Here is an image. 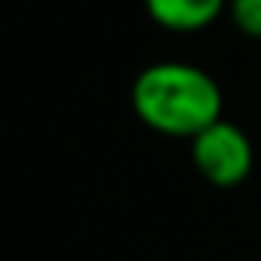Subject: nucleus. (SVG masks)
<instances>
[{
	"label": "nucleus",
	"mask_w": 261,
	"mask_h": 261,
	"mask_svg": "<svg viewBox=\"0 0 261 261\" xmlns=\"http://www.w3.org/2000/svg\"><path fill=\"white\" fill-rule=\"evenodd\" d=\"M225 13L242 37L261 40V0H228Z\"/></svg>",
	"instance_id": "4"
},
{
	"label": "nucleus",
	"mask_w": 261,
	"mask_h": 261,
	"mask_svg": "<svg viewBox=\"0 0 261 261\" xmlns=\"http://www.w3.org/2000/svg\"><path fill=\"white\" fill-rule=\"evenodd\" d=\"M228 10V0H146V13L169 33H198Z\"/></svg>",
	"instance_id": "3"
},
{
	"label": "nucleus",
	"mask_w": 261,
	"mask_h": 261,
	"mask_svg": "<svg viewBox=\"0 0 261 261\" xmlns=\"http://www.w3.org/2000/svg\"><path fill=\"white\" fill-rule=\"evenodd\" d=\"M136 119L146 129L172 139H195L222 119V86L212 73L192 63H152L136 73L129 89Z\"/></svg>",
	"instance_id": "1"
},
{
	"label": "nucleus",
	"mask_w": 261,
	"mask_h": 261,
	"mask_svg": "<svg viewBox=\"0 0 261 261\" xmlns=\"http://www.w3.org/2000/svg\"><path fill=\"white\" fill-rule=\"evenodd\" d=\"M189 152L198 175L215 189H235L255 169V146L248 133L225 116L208 129H202L195 139H189Z\"/></svg>",
	"instance_id": "2"
}]
</instances>
